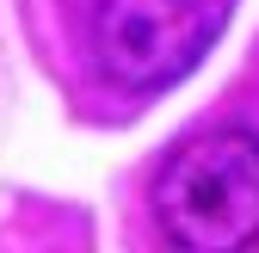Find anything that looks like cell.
Listing matches in <instances>:
<instances>
[{
    "instance_id": "cell-1",
    "label": "cell",
    "mask_w": 259,
    "mask_h": 253,
    "mask_svg": "<svg viewBox=\"0 0 259 253\" xmlns=\"http://www.w3.org/2000/svg\"><path fill=\"white\" fill-rule=\"evenodd\" d=\"M154 223L185 253H241L259 241V136L204 130L167 154L154 179Z\"/></svg>"
},
{
    "instance_id": "cell-2",
    "label": "cell",
    "mask_w": 259,
    "mask_h": 253,
    "mask_svg": "<svg viewBox=\"0 0 259 253\" xmlns=\"http://www.w3.org/2000/svg\"><path fill=\"white\" fill-rule=\"evenodd\" d=\"M216 37L210 0H93L87 50L123 93H160L198 68Z\"/></svg>"
}]
</instances>
